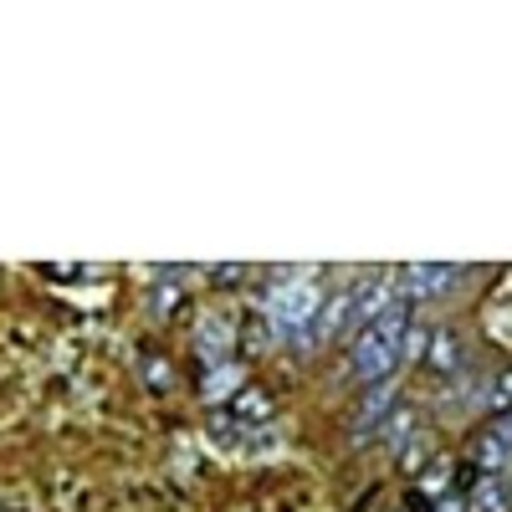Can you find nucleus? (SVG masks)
<instances>
[{"mask_svg": "<svg viewBox=\"0 0 512 512\" xmlns=\"http://www.w3.org/2000/svg\"><path fill=\"white\" fill-rule=\"evenodd\" d=\"M405 328H410V308L395 303L390 313H384L379 323H369L359 338H354V349H349V369L364 379V384H379V379H390V369L400 364V344H405Z\"/></svg>", "mask_w": 512, "mask_h": 512, "instance_id": "nucleus-1", "label": "nucleus"}, {"mask_svg": "<svg viewBox=\"0 0 512 512\" xmlns=\"http://www.w3.org/2000/svg\"><path fill=\"white\" fill-rule=\"evenodd\" d=\"M390 308H395V287H390V277H369L364 287H354V328H359V333H364L369 323H379Z\"/></svg>", "mask_w": 512, "mask_h": 512, "instance_id": "nucleus-2", "label": "nucleus"}, {"mask_svg": "<svg viewBox=\"0 0 512 512\" xmlns=\"http://www.w3.org/2000/svg\"><path fill=\"white\" fill-rule=\"evenodd\" d=\"M507 461H512V415H497L477 436V466L482 472H502Z\"/></svg>", "mask_w": 512, "mask_h": 512, "instance_id": "nucleus-3", "label": "nucleus"}, {"mask_svg": "<svg viewBox=\"0 0 512 512\" xmlns=\"http://www.w3.org/2000/svg\"><path fill=\"white\" fill-rule=\"evenodd\" d=\"M400 282L410 292V303H415V297H441L456 282V267H446V262H415V267L400 272Z\"/></svg>", "mask_w": 512, "mask_h": 512, "instance_id": "nucleus-4", "label": "nucleus"}, {"mask_svg": "<svg viewBox=\"0 0 512 512\" xmlns=\"http://www.w3.org/2000/svg\"><path fill=\"white\" fill-rule=\"evenodd\" d=\"M390 410H395V384H390V379L369 384V395L359 400V415H354V436H364V431H379V425L390 420Z\"/></svg>", "mask_w": 512, "mask_h": 512, "instance_id": "nucleus-5", "label": "nucleus"}, {"mask_svg": "<svg viewBox=\"0 0 512 512\" xmlns=\"http://www.w3.org/2000/svg\"><path fill=\"white\" fill-rule=\"evenodd\" d=\"M420 364L436 369V374H456V369H461V338H456L451 328H431V333H425Z\"/></svg>", "mask_w": 512, "mask_h": 512, "instance_id": "nucleus-6", "label": "nucleus"}, {"mask_svg": "<svg viewBox=\"0 0 512 512\" xmlns=\"http://www.w3.org/2000/svg\"><path fill=\"white\" fill-rule=\"evenodd\" d=\"M344 328H354V287H338L333 303L318 308V333L323 338H338Z\"/></svg>", "mask_w": 512, "mask_h": 512, "instance_id": "nucleus-7", "label": "nucleus"}, {"mask_svg": "<svg viewBox=\"0 0 512 512\" xmlns=\"http://www.w3.org/2000/svg\"><path fill=\"white\" fill-rule=\"evenodd\" d=\"M384 436H390V446H405V436H415V410L395 405L390 420H384Z\"/></svg>", "mask_w": 512, "mask_h": 512, "instance_id": "nucleus-8", "label": "nucleus"}, {"mask_svg": "<svg viewBox=\"0 0 512 512\" xmlns=\"http://www.w3.org/2000/svg\"><path fill=\"white\" fill-rule=\"evenodd\" d=\"M487 410L492 415H512V369H502L492 379V395H487Z\"/></svg>", "mask_w": 512, "mask_h": 512, "instance_id": "nucleus-9", "label": "nucleus"}, {"mask_svg": "<svg viewBox=\"0 0 512 512\" xmlns=\"http://www.w3.org/2000/svg\"><path fill=\"white\" fill-rule=\"evenodd\" d=\"M472 512H507V492H502L497 482H482V487L472 492Z\"/></svg>", "mask_w": 512, "mask_h": 512, "instance_id": "nucleus-10", "label": "nucleus"}]
</instances>
